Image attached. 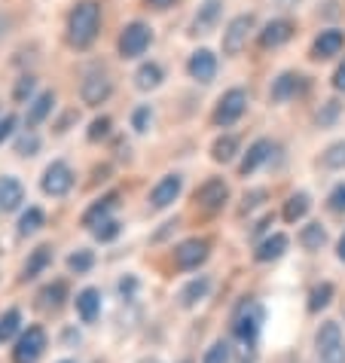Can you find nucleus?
Listing matches in <instances>:
<instances>
[{"instance_id":"obj_1","label":"nucleus","mask_w":345,"mask_h":363,"mask_svg":"<svg viewBox=\"0 0 345 363\" xmlns=\"http://www.w3.org/2000/svg\"><path fill=\"white\" fill-rule=\"evenodd\" d=\"M98 28H101V4L98 0H80L67 16L70 46H77V49L92 46V40L98 37Z\"/></svg>"},{"instance_id":"obj_2","label":"nucleus","mask_w":345,"mask_h":363,"mask_svg":"<svg viewBox=\"0 0 345 363\" xmlns=\"http://www.w3.org/2000/svg\"><path fill=\"white\" fill-rule=\"evenodd\" d=\"M314 345H318L321 363H345V342H342V330L336 320L321 324L318 336H314Z\"/></svg>"},{"instance_id":"obj_3","label":"nucleus","mask_w":345,"mask_h":363,"mask_svg":"<svg viewBox=\"0 0 345 363\" xmlns=\"http://www.w3.org/2000/svg\"><path fill=\"white\" fill-rule=\"evenodd\" d=\"M153 43V31L144 22H128L119 34V55L123 58H141L147 52V46Z\"/></svg>"},{"instance_id":"obj_4","label":"nucleus","mask_w":345,"mask_h":363,"mask_svg":"<svg viewBox=\"0 0 345 363\" xmlns=\"http://www.w3.org/2000/svg\"><path fill=\"white\" fill-rule=\"evenodd\" d=\"M253 25H257V18L251 13H241L236 16L232 22L226 25V31H223V55H239L241 49L248 46V37L253 31Z\"/></svg>"},{"instance_id":"obj_5","label":"nucleus","mask_w":345,"mask_h":363,"mask_svg":"<svg viewBox=\"0 0 345 363\" xmlns=\"http://www.w3.org/2000/svg\"><path fill=\"white\" fill-rule=\"evenodd\" d=\"M40 186H43L46 196L53 199H62L70 193V186H74V171H70L67 162L62 159H55V162H49L46 171H43V180H40Z\"/></svg>"},{"instance_id":"obj_6","label":"nucleus","mask_w":345,"mask_h":363,"mask_svg":"<svg viewBox=\"0 0 345 363\" xmlns=\"http://www.w3.org/2000/svg\"><path fill=\"white\" fill-rule=\"evenodd\" d=\"M260 324H263V306L260 302H241V308L236 311V336L245 342V345H253L260 336Z\"/></svg>"},{"instance_id":"obj_7","label":"nucleus","mask_w":345,"mask_h":363,"mask_svg":"<svg viewBox=\"0 0 345 363\" xmlns=\"http://www.w3.org/2000/svg\"><path fill=\"white\" fill-rule=\"evenodd\" d=\"M248 110V92L245 89H229L223 92V98L217 101V110H214V125H232L245 116Z\"/></svg>"},{"instance_id":"obj_8","label":"nucleus","mask_w":345,"mask_h":363,"mask_svg":"<svg viewBox=\"0 0 345 363\" xmlns=\"http://www.w3.org/2000/svg\"><path fill=\"white\" fill-rule=\"evenodd\" d=\"M43 348H46V330L34 324V327H28L22 333V339L16 342L13 357H16V363H37L40 354H43Z\"/></svg>"},{"instance_id":"obj_9","label":"nucleus","mask_w":345,"mask_h":363,"mask_svg":"<svg viewBox=\"0 0 345 363\" xmlns=\"http://www.w3.org/2000/svg\"><path fill=\"white\" fill-rule=\"evenodd\" d=\"M110 92H114V83L107 79L104 70H89L86 79H83V86H80V95H83V101L89 107L104 104V101L110 98Z\"/></svg>"},{"instance_id":"obj_10","label":"nucleus","mask_w":345,"mask_h":363,"mask_svg":"<svg viewBox=\"0 0 345 363\" xmlns=\"http://www.w3.org/2000/svg\"><path fill=\"white\" fill-rule=\"evenodd\" d=\"M208 250H211V245L205 238L180 241V245L175 247V266L177 269H196L199 263H205V259H208Z\"/></svg>"},{"instance_id":"obj_11","label":"nucleus","mask_w":345,"mask_h":363,"mask_svg":"<svg viewBox=\"0 0 345 363\" xmlns=\"http://www.w3.org/2000/svg\"><path fill=\"white\" fill-rule=\"evenodd\" d=\"M342 49H345V31H339V28H327V31H321L318 37H314L312 58L314 62H324V58L339 55Z\"/></svg>"},{"instance_id":"obj_12","label":"nucleus","mask_w":345,"mask_h":363,"mask_svg":"<svg viewBox=\"0 0 345 363\" xmlns=\"http://www.w3.org/2000/svg\"><path fill=\"white\" fill-rule=\"evenodd\" d=\"M226 199H229V186L223 184L220 177H211L196 189V201L205 211H220L223 205H226Z\"/></svg>"},{"instance_id":"obj_13","label":"nucleus","mask_w":345,"mask_h":363,"mask_svg":"<svg viewBox=\"0 0 345 363\" xmlns=\"http://www.w3.org/2000/svg\"><path fill=\"white\" fill-rule=\"evenodd\" d=\"M180 189H184V177H180V174H165V177H162L159 184L153 186V193H150V205H153L156 211L168 208L171 201L180 196Z\"/></svg>"},{"instance_id":"obj_14","label":"nucleus","mask_w":345,"mask_h":363,"mask_svg":"<svg viewBox=\"0 0 345 363\" xmlns=\"http://www.w3.org/2000/svg\"><path fill=\"white\" fill-rule=\"evenodd\" d=\"M187 70L196 83H211L217 77V55L211 49H199V52H192Z\"/></svg>"},{"instance_id":"obj_15","label":"nucleus","mask_w":345,"mask_h":363,"mask_svg":"<svg viewBox=\"0 0 345 363\" xmlns=\"http://www.w3.org/2000/svg\"><path fill=\"white\" fill-rule=\"evenodd\" d=\"M272 156V140H266V138H260V140H253V144L248 147V153H245V159H241V165H239V171H241V177H248V174H253L266 159Z\"/></svg>"},{"instance_id":"obj_16","label":"nucleus","mask_w":345,"mask_h":363,"mask_svg":"<svg viewBox=\"0 0 345 363\" xmlns=\"http://www.w3.org/2000/svg\"><path fill=\"white\" fill-rule=\"evenodd\" d=\"M22 201H25L22 180L13 177V174H4L0 177V211H16Z\"/></svg>"},{"instance_id":"obj_17","label":"nucleus","mask_w":345,"mask_h":363,"mask_svg":"<svg viewBox=\"0 0 345 363\" xmlns=\"http://www.w3.org/2000/svg\"><path fill=\"white\" fill-rule=\"evenodd\" d=\"M290 37H293V22H288V18H272V22L260 31V43L266 49H275L281 43H288Z\"/></svg>"},{"instance_id":"obj_18","label":"nucleus","mask_w":345,"mask_h":363,"mask_svg":"<svg viewBox=\"0 0 345 363\" xmlns=\"http://www.w3.org/2000/svg\"><path fill=\"white\" fill-rule=\"evenodd\" d=\"M220 13H223L220 0H208V4H202L196 18H192V31L196 34H211L214 31V25H217V18H220Z\"/></svg>"},{"instance_id":"obj_19","label":"nucleus","mask_w":345,"mask_h":363,"mask_svg":"<svg viewBox=\"0 0 345 363\" xmlns=\"http://www.w3.org/2000/svg\"><path fill=\"white\" fill-rule=\"evenodd\" d=\"M53 107H55V95L53 92H40L34 101H31V107H28V116H25V125H28V132L31 128H37L43 119L53 113Z\"/></svg>"},{"instance_id":"obj_20","label":"nucleus","mask_w":345,"mask_h":363,"mask_svg":"<svg viewBox=\"0 0 345 363\" xmlns=\"http://www.w3.org/2000/svg\"><path fill=\"white\" fill-rule=\"evenodd\" d=\"M162 79H165V74H162V67L156 62H144L138 70H135V86L141 89V92H150V89H159Z\"/></svg>"},{"instance_id":"obj_21","label":"nucleus","mask_w":345,"mask_h":363,"mask_svg":"<svg viewBox=\"0 0 345 363\" xmlns=\"http://www.w3.org/2000/svg\"><path fill=\"white\" fill-rule=\"evenodd\" d=\"M300 89H302V77L288 70V74H281L275 83H272V101H288V98L297 95Z\"/></svg>"},{"instance_id":"obj_22","label":"nucleus","mask_w":345,"mask_h":363,"mask_svg":"<svg viewBox=\"0 0 345 363\" xmlns=\"http://www.w3.org/2000/svg\"><path fill=\"white\" fill-rule=\"evenodd\" d=\"M284 250H288V235H284V232H275V235H269L266 241H260V247L253 257H257L260 263H269V259L284 257Z\"/></svg>"},{"instance_id":"obj_23","label":"nucleus","mask_w":345,"mask_h":363,"mask_svg":"<svg viewBox=\"0 0 345 363\" xmlns=\"http://www.w3.org/2000/svg\"><path fill=\"white\" fill-rule=\"evenodd\" d=\"M114 205H116V196H104V199H98L92 208L83 214V226H89V229H95V226H101L104 220H110L107 214L114 211Z\"/></svg>"},{"instance_id":"obj_24","label":"nucleus","mask_w":345,"mask_h":363,"mask_svg":"<svg viewBox=\"0 0 345 363\" xmlns=\"http://www.w3.org/2000/svg\"><path fill=\"white\" fill-rule=\"evenodd\" d=\"M98 308H101V294L95 287H86L83 294L77 296V311H80V318L86 320V324H92V320L98 318Z\"/></svg>"},{"instance_id":"obj_25","label":"nucleus","mask_w":345,"mask_h":363,"mask_svg":"<svg viewBox=\"0 0 345 363\" xmlns=\"http://www.w3.org/2000/svg\"><path fill=\"white\" fill-rule=\"evenodd\" d=\"M49 263H53V247H46V245H40L31 257H28V263H25V272H22V278L25 281H31L37 278L40 272H43Z\"/></svg>"},{"instance_id":"obj_26","label":"nucleus","mask_w":345,"mask_h":363,"mask_svg":"<svg viewBox=\"0 0 345 363\" xmlns=\"http://www.w3.org/2000/svg\"><path fill=\"white\" fill-rule=\"evenodd\" d=\"M236 153H239V138L236 135H220L214 140V147H211V159H214V162H223V165L232 162Z\"/></svg>"},{"instance_id":"obj_27","label":"nucleus","mask_w":345,"mask_h":363,"mask_svg":"<svg viewBox=\"0 0 345 363\" xmlns=\"http://www.w3.org/2000/svg\"><path fill=\"white\" fill-rule=\"evenodd\" d=\"M309 193H293L288 201H284V220L288 223H297V220H302L309 214Z\"/></svg>"},{"instance_id":"obj_28","label":"nucleus","mask_w":345,"mask_h":363,"mask_svg":"<svg viewBox=\"0 0 345 363\" xmlns=\"http://www.w3.org/2000/svg\"><path fill=\"white\" fill-rule=\"evenodd\" d=\"M208 290H211V281L208 278H196V281H190V284L180 290V306H196L199 299H205L208 296Z\"/></svg>"},{"instance_id":"obj_29","label":"nucleus","mask_w":345,"mask_h":363,"mask_svg":"<svg viewBox=\"0 0 345 363\" xmlns=\"http://www.w3.org/2000/svg\"><path fill=\"white\" fill-rule=\"evenodd\" d=\"M324 241H327V229H324L321 223L302 226V232H300V245L306 247V250H321V247H324Z\"/></svg>"},{"instance_id":"obj_30","label":"nucleus","mask_w":345,"mask_h":363,"mask_svg":"<svg viewBox=\"0 0 345 363\" xmlns=\"http://www.w3.org/2000/svg\"><path fill=\"white\" fill-rule=\"evenodd\" d=\"M18 324H22V311L18 308H9L0 315V342H9L18 333Z\"/></svg>"},{"instance_id":"obj_31","label":"nucleus","mask_w":345,"mask_h":363,"mask_svg":"<svg viewBox=\"0 0 345 363\" xmlns=\"http://www.w3.org/2000/svg\"><path fill=\"white\" fill-rule=\"evenodd\" d=\"M43 211L40 208H28L22 217H18V235H34V232L43 226Z\"/></svg>"},{"instance_id":"obj_32","label":"nucleus","mask_w":345,"mask_h":363,"mask_svg":"<svg viewBox=\"0 0 345 363\" xmlns=\"http://www.w3.org/2000/svg\"><path fill=\"white\" fill-rule=\"evenodd\" d=\"M321 162H324V168H333V171L345 168V140H336V144H330L324 150Z\"/></svg>"},{"instance_id":"obj_33","label":"nucleus","mask_w":345,"mask_h":363,"mask_svg":"<svg viewBox=\"0 0 345 363\" xmlns=\"http://www.w3.org/2000/svg\"><path fill=\"white\" fill-rule=\"evenodd\" d=\"M330 299H333V284H327V281H324V284H318V287H314L312 294H309V311L327 308Z\"/></svg>"},{"instance_id":"obj_34","label":"nucleus","mask_w":345,"mask_h":363,"mask_svg":"<svg viewBox=\"0 0 345 363\" xmlns=\"http://www.w3.org/2000/svg\"><path fill=\"white\" fill-rule=\"evenodd\" d=\"M92 266H95V254H92V250H77V254L67 257V269L77 272V275H86Z\"/></svg>"},{"instance_id":"obj_35","label":"nucleus","mask_w":345,"mask_h":363,"mask_svg":"<svg viewBox=\"0 0 345 363\" xmlns=\"http://www.w3.org/2000/svg\"><path fill=\"white\" fill-rule=\"evenodd\" d=\"M65 296H67V284H65V281H55V284H49L43 294H40L43 306H49V308H58L65 302Z\"/></svg>"},{"instance_id":"obj_36","label":"nucleus","mask_w":345,"mask_h":363,"mask_svg":"<svg viewBox=\"0 0 345 363\" xmlns=\"http://www.w3.org/2000/svg\"><path fill=\"white\" fill-rule=\"evenodd\" d=\"M150 125H153V110H150V104L138 107L135 113H131V128L144 135V132H150Z\"/></svg>"},{"instance_id":"obj_37","label":"nucleus","mask_w":345,"mask_h":363,"mask_svg":"<svg viewBox=\"0 0 345 363\" xmlns=\"http://www.w3.org/2000/svg\"><path fill=\"white\" fill-rule=\"evenodd\" d=\"M37 150H40V138L34 132H25L16 140V156H34Z\"/></svg>"},{"instance_id":"obj_38","label":"nucleus","mask_w":345,"mask_h":363,"mask_svg":"<svg viewBox=\"0 0 345 363\" xmlns=\"http://www.w3.org/2000/svg\"><path fill=\"white\" fill-rule=\"evenodd\" d=\"M202 363H229V345L226 342H214V345L205 351Z\"/></svg>"},{"instance_id":"obj_39","label":"nucleus","mask_w":345,"mask_h":363,"mask_svg":"<svg viewBox=\"0 0 345 363\" xmlns=\"http://www.w3.org/2000/svg\"><path fill=\"white\" fill-rule=\"evenodd\" d=\"M34 89H37V79H34V77H22V79H18V83H16V92H13V98L18 101V104H25V101L34 95Z\"/></svg>"},{"instance_id":"obj_40","label":"nucleus","mask_w":345,"mask_h":363,"mask_svg":"<svg viewBox=\"0 0 345 363\" xmlns=\"http://www.w3.org/2000/svg\"><path fill=\"white\" fill-rule=\"evenodd\" d=\"M110 116H98L92 119V125H89V140H101V138H107L110 135Z\"/></svg>"},{"instance_id":"obj_41","label":"nucleus","mask_w":345,"mask_h":363,"mask_svg":"<svg viewBox=\"0 0 345 363\" xmlns=\"http://www.w3.org/2000/svg\"><path fill=\"white\" fill-rule=\"evenodd\" d=\"M92 232H95L98 241H114V238L119 235V223H116V220H104V223L95 226Z\"/></svg>"},{"instance_id":"obj_42","label":"nucleus","mask_w":345,"mask_h":363,"mask_svg":"<svg viewBox=\"0 0 345 363\" xmlns=\"http://www.w3.org/2000/svg\"><path fill=\"white\" fill-rule=\"evenodd\" d=\"M336 116H339V101H327V104H324V110H318V125L336 123Z\"/></svg>"},{"instance_id":"obj_43","label":"nucleus","mask_w":345,"mask_h":363,"mask_svg":"<svg viewBox=\"0 0 345 363\" xmlns=\"http://www.w3.org/2000/svg\"><path fill=\"white\" fill-rule=\"evenodd\" d=\"M327 208H330V211H336V214H342V211H345V184H339V186L330 193Z\"/></svg>"},{"instance_id":"obj_44","label":"nucleus","mask_w":345,"mask_h":363,"mask_svg":"<svg viewBox=\"0 0 345 363\" xmlns=\"http://www.w3.org/2000/svg\"><path fill=\"white\" fill-rule=\"evenodd\" d=\"M263 199H266V189H253V193H245V205H241V208H257L260 205V201Z\"/></svg>"},{"instance_id":"obj_45","label":"nucleus","mask_w":345,"mask_h":363,"mask_svg":"<svg viewBox=\"0 0 345 363\" xmlns=\"http://www.w3.org/2000/svg\"><path fill=\"white\" fill-rule=\"evenodd\" d=\"M13 128H16V116H4V119H0V144L13 135Z\"/></svg>"},{"instance_id":"obj_46","label":"nucleus","mask_w":345,"mask_h":363,"mask_svg":"<svg viewBox=\"0 0 345 363\" xmlns=\"http://www.w3.org/2000/svg\"><path fill=\"white\" fill-rule=\"evenodd\" d=\"M333 89H336V92H345V62L336 67V74H333Z\"/></svg>"},{"instance_id":"obj_47","label":"nucleus","mask_w":345,"mask_h":363,"mask_svg":"<svg viewBox=\"0 0 345 363\" xmlns=\"http://www.w3.org/2000/svg\"><path fill=\"white\" fill-rule=\"evenodd\" d=\"M135 287H138V281H135V278H123V281H119V290H123L126 296H128V294H135Z\"/></svg>"},{"instance_id":"obj_48","label":"nucleus","mask_w":345,"mask_h":363,"mask_svg":"<svg viewBox=\"0 0 345 363\" xmlns=\"http://www.w3.org/2000/svg\"><path fill=\"white\" fill-rule=\"evenodd\" d=\"M336 254H339V259H342V263H345V235L339 238V250H336Z\"/></svg>"},{"instance_id":"obj_49","label":"nucleus","mask_w":345,"mask_h":363,"mask_svg":"<svg viewBox=\"0 0 345 363\" xmlns=\"http://www.w3.org/2000/svg\"><path fill=\"white\" fill-rule=\"evenodd\" d=\"M150 4H165V0H150Z\"/></svg>"},{"instance_id":"obj_50","label":"nucleus","mask_w":345,"mask_h":363,"mask_svg":"<svg viewBox=\"0 0 345 363\" xmlns=\"http://www.w3.org/2000/svg\"><path fill=\"white\" fill-rule=\"evenodd\" d=\"M62 363H70V360H62Z\"/></svg>"}]
</instances>
